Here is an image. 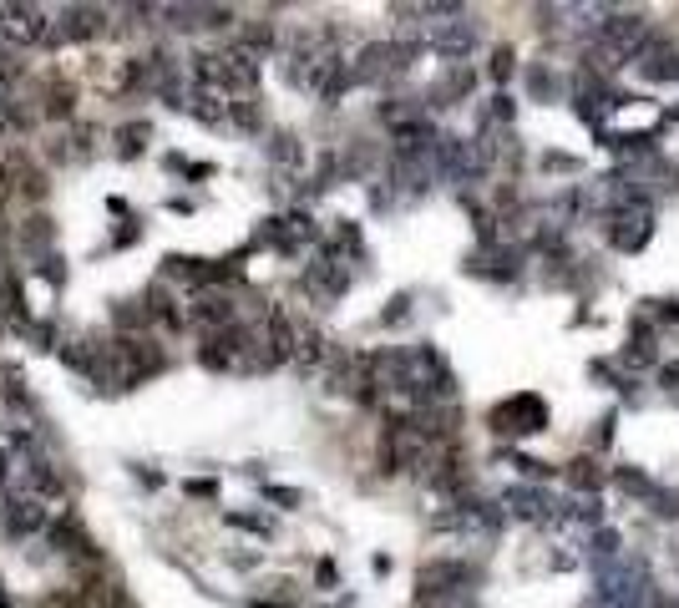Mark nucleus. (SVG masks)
<instances>
[{
    "label": "nucleus",
    "instance_id": "f3484780",
    "mask_svg": "<svg viewBox=\"0 0 679 608\" xmlns=\"http://www.w3.org/2000/svg\"><path fill=\"white\" fill-rule=\"evenodd\" d=\"M543 168H548V173H578V158H568V152H548Z\"/></svg>",
    "mask_w": 679,
    "mask_h": 608
},
{
    "label": "nucleus",
    "instance_id": "4be33fe9",
    "mask_svg": "<svg viewBox=\"0 0 679 608\" xmlns=\"http://www.w3.org/2000/svg\"><path fill=\"white\" fill-rule=\"evenodd\" d=\"M0 482H6V456H0Z\"/></svg>",
    "mask_w": 679,
    "mask_h": 608
},
{
    "label": "nucleus",
    "instance_id": "412c9836",
    "mask_svg": "<svg viewBox=\"0 0 679 608\" xmlns=\"http://www.w3.org/2000/svg\"><path fill=\"white\" fill-rule=\"evenodd\" d=\"M269 497H274V502H284V507H294V502H299V492H289V487H269Z\"/></svg>",
    "mask_w": 679,
    "mask_h": 608
},
{
    "label": "nucleus",
    "instance_id": "f8f14e48",
    "mask_svg": "<svg viewBox=\"0 0 679 608\" xmlns=\"http://www.w3.org/2000/svg\"><path fill=\"white\" fill-rule=\"evenodd\" d=\"M6 527H11V532H36V527H41V507H36L31 497H21L16 512L6 517Z\"/></svg>",
    "mask_w": 679,
    "mask_h": 608
},
{
    "label": "nucleus",
    "instance_id": "39448f33",
    "mask_svg": "<svg viewBox=\"0 0 679 608\" xmlns=\"http://www.w3.org/2000/svg\"><path fill=\"white\" fill-rule=\"evenodd\" d=\"M502 507H507L512 517H527V522H558V517H563V502H553L543 487H527V482L507 487V492H502Z\"/></svg>",
    "mask_w": 679,
    "mask_h": 608
},
{
    "label": "nucleus",
    "instance_id": "2eb2a0df",
    "mask_svg": "<svg viewBox=\"0 0 679 608\" xmlns=\"http://www.w3.org/2000/svg\"><path fill=\"white\" fill-rule=\"evenodd\" d=\"M512 71H517V51H512V46H497V51H492V82H507Z\"/></svg>",
    "mask_w": 679,
    "mask_h": 608
},
{
    "label": "nucleus",
    "instance_id": "20e7f679",
    "mask_svg": "<svg viewBox=\"0 0 679 608\" xmlns=\"http://www.w3.org/2000/svg\"><path fill=\"white\" fill-rule=\"evenodd\" d=\"M634 71L644 76V82H679V46H674L664 31H654V36L639 46Z\"/></svg>",
    "mask_w": 679,
    "mask_h": 608
},
{
    "label": "nucleus",
    "instance_id": "f257e3e1",
    "mask_svg": "<svg viewBox=\"0 0 679 608\" xmlns=\"http://www.w3.org/2000/svg\"><path fill=\"white\" fill-rule=\"evenodd\" d=\"M603 234H609V244H614L619 254H639V249L654 239V203L603 213Z\"/></svg>",
    "mask_w": 679,
    "mask_h": 608
},
{
    "label": "nucleus",
    "instance_id": "7ed1b4c3",
    "mask_svg": "<svg viewBox=\"0 0 679 608\" xmlns=\"http://www.w3.org/2000/svg\"><path fill=\"white\" fill-rule=\"evenodd\" d=\"M411 56H416V46L375 41V46H365V51H360V61L350 66V76H355V82H386V76H401V71L411 66Z\"/></svg>",
    "mask_w": 679,
    "mask_h": 608
},
{
    "label": "nucleus",
    "instance_id": "4468645a",
    "mask_svg": "<svg viewBox=\"0 0 679 608\" xmlns=\"http://www.w3.org/2000/svg\"><path fill=\"white\" fill-rule=\"evenodd\" d=\"M649 507H654V517H674V522H679V492H669V487H654Z\"/></svg>",
    "mask_w": 679,
    "mask_h": 608
},
{
    "label": "nucleus",
    "instance_id": "423d86ee",
    "mask_svg": "<svg viewBox=\"0 0 679 608\" xmlns=\"http://www.w3.org/2000/svg\"><path fill=\"white\" fill-rule=\"evenodd\" d=\"M0 31L11 41L31 46V41H51V21L41 6H0Z\"/></svg>",
    "mask_w": 679,
    "mask_h": 608
},
{
    "label": "nucleus",
    "instance_id": "f03ea898",
    "mask_svg": "<svg viewBox=\"0 0 679 608\" xmlns=\"http://www.w3.org/2000/svg\"><path fill=\"white\" fill-rule=\"evenodd\" d=\"M492 431H497V436H538V431H548V406H543V396L517 391L512 401H502V406L492 411Z\"/></svg>",
    "mask_w": 679,
    "mask_h": 608
},
{
    "label": "nucleus",
    "instance_id": "5701e85b",
    "mask_svg": "<svg viewBox=\"0 0 679 608\" xmlns=\"http://www.w3.org/2000/svg\"><path fill=\"white\" fill-rule=\"evenodd\" d=\"M664 608H679V598H674V603H664Z\"/></svg>",
    "mask_w": 679,
    "mask_h": 608
},
{
    "label": "nucleus",
    "instance_id": "9b49d317",
    "mask_svg": "<svg viewBox=\"0 0 679 608\" xmlns=\"http://www.w3.org/2000/svg\"><path fill=\"white\" fill-rule=\"evenodd\" d=\"M614 482H619V492H629L634 502H649V497H654V482H649V472H639V467H619Z\"/></svg>",
    "mask_w": 679,
    "mask_h": 608
},
{
    "label": "nucleus",
    "instance_id": "dca6fc26",
    "mask_svg": "<svg viewBox=\"0 0 679 608\" xmlns=\"http://www.w3.org/2000/svg\"><path fill=\"white\" fill-rule=\"evenodd\" d=\"M71 102H77V97H71V87H51L46 92V117H71Z\"/></svg>",
    "mask_w": 679,
    "mask_h": 608
},
{
    "label": "nucleus",
    "instance_id": "6e6552de",
    "mask_svg": "<svg viewBox=\"0 0 679 608\" xmlns=\"http://www.w3.org/2000/svg\"><path fill=\"white\" fill-rule=\"evenodd\" d=\"M563 482L578 492V497H598V487H603V462L593 451H583V456H573V462L563 467Z\"/></svg>",
    "mask_w": 679,
    "mask_h": 608
},
{
    "label": "nucleus",
    "instance_id": "aec40b11",
    "mask_svg": "<svg viewBox=\"0 0 679 608\" xmlns=\"http://www.w3.org/2000/svg\"><path fill=\"white\" fill-rule=\"evenodd\" d=\"M26 244H46V218H31V228H26Z\"/></svg>",
    "mask_w": 679,
    "mask_h": 608
},
{
    "label": "nucleus",
    "instance_id": "9d476101",
    "mask_svg": "<svg viewBox=\"0 0 679 608\" xmlns=\"http://www.w3.org/2000/svg\"><path fill=\"white\" fill-rule=\"evenodd\" d=\"M198 320H203V325H218V330H229V325H234V304L223 299V294H203V299H198Z\"/></svg>",
    "mask_w": 679,
    "mask_h": 608
},
{
    "label": "nucleus",
    "instance_id": "ddd939ff",
    "mask_svg": "<svg viewBox=\"0 0 679 608\" xmlns=\"http://www.w3.org/2000/svg\"><path fill=\"white\" fill-rule=\"evenodd\" d=\"M229 112H234V122H239V127H249V132L264 122V112L254 107V97H234V102H229Z\"/></svg>",
    "mask_w": 679,
    "mask_h": 608
},
{
    "label": "nucleus",
    "instance_id": "a211bd4d",
    "mask_svg": "<svg viewBox=\"0 0 679 608\" xmlns=\"http://www.w3.org/2000/svg\"><path fill=\"white\" fill-rule=\"evenodd\" d=\"M609 441H614V416H603V421H598V436H593V456L609 446Z\"/></svg>",
    "mask_w": 679,
    "mask_h": 608
},
{
    "label": "nucleus",
    "instance_id": "1a4fd4ad",
    "mask_svg": "<svg viewBox=\"0 0 679 608\" xmlns=\"http://www.w3.org/2000/svg\"><path fill=\"white\" fill-rule=\"evenodd\" d=\"M588 553L598 558V568H609V563L624 558V538H619L614 527H598V532H588Z\"/></svg>",
    "mask_w": 679,
    "mask_h": 608
},
{
    "label": "nucleus",
    "instance_id": "6ab92c4d",
    "mask_svg": "<svg viewBox=\"0 0 679 608\" xmlns=\"http://www.w3.org/2000/svg\"><path fill=\"white\" fill-rule=\"evenodd\" d=\"M492 122H512V97H492Z\"/></svg>",
    "mask_w": 679,
    "mask_h": 608
},
{
    "label": "nucleus",
    "instance_id": "0eeeda50",
    "mask_svg": "<svg viewBox=\"0 0 679 608\" xmlns=\"http://www.w3.org/2000/svg\"><path fill=\"white\" fill-rule=\"evenodd\" d=\"M426 36H431V46H436L441 56H451V61L467 56V51L477 46V26H472V21H446V26H431Z\"/></svg>",
    "mask_w": 679,
    "mask_h": 608
}]
</instances>
